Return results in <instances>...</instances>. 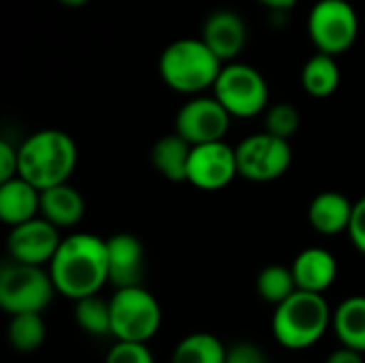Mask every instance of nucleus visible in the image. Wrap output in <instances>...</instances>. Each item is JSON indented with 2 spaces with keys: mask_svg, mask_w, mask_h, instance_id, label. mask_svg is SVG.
Listing matches in <instances>:
<instances>
[{
  "mask_svg": "<svg viewBox=\"0 0 365 363\" xmlns=\"http://www.w3.org/2000/svg\"><path fill=\"white\" fill-rule=\"evenodd\" d=\"M49 274L56 291L73 302L98 293L103 285L109 282L107 240L92 233H71L62 237L49 261Z\"/></svg>",
  "mask_w": 365,
  "mask_h": 363,
  "instance_id": "1",
  "label": "nucleus"
},
{
  "mask_svg": "<svg viewBox=\"0 0 365 363\" xmlns=\"http://www.w3.org/2000/svg\"><path fill=\"white\" fill-rule=\"evenodd\" d=\"M19 175L38 190L68 182L77 167V145L73 137L58 128H43L26 137L19 145Z\"/></svg>",
  "mask_w": 365,
  "mask_h": 363,
  "instance_id": "2",
  "label": "nucleus"
},
{
  "mask_svg": "<svg viewBox=\"0 0 365 363\" xmlns=\"http://www.w3.org/2000/svg\"><path fill=\"white\" fill-rule=\"evenodd\" d=\"M225 62L205 45L201 36L169 43L158 60V73L173 92L197 96L214 88Z\"/></svg>",
  "mask_w": 365,
  "mask_h": 363,
  "instance_id": "3",
  "label": "nucleus"
},
{
  "mask_svg": "<svg viewBox=\"0 0 365 363\" xmlns=\"http://www.w3.org/2000/svg\"><path fill=\"white\" fill-rule=\"evenodd\" d=\"M334 312L329 310L323 293H310L297 289L291 297L276 306L272 319V332L276 340L291 351H304L314 347L331 327Z\"/></svg>",
  "mask_w": 365,
  "mask_h": 363,
  "instance_id": "4",
  "label": "nucleus"
},
{
  "mask_svg": "<svg viewBox=\"0 0 365 363\" xmlns=\"http://www.w3.org/2000/svg\"><path fill=\"white\" fill-rule=\"evenodd\" d=\"M109 302H111V336L115 340L148 344L158 334L163 323L160 304L141 285L115 289Z\"/></svg>",
  "mask_w": 365,
  "mask_h": 363,
  "instance_id": "5",
  "label": "nucleus"
},
{
  "mask_svg": "<svg viewBox=\"0 0 365 363\" xmlns=\"http://www.w3.org/2000/svg\"><path fill=\"white\" fill-rule=\"evenodd\" d=\"M212 92L233 118H255L269 107V86L263 73L246 62H227Z\"/></svg>",
  "mask_w": 365,
  "mask_h": 363,
  "instance_id": "6",
  "label": "nucleus"
},
{
  "mask_svg": "<svg viewBox=\"0 0 365 363\" xmlns=\"http://www.w3.org/2000/svg\"><path fill=\"white\" fill-rule=\"evenodd\" d=\"M51 274L43 265L9 261L0 270V306L9 315L43 312L53 297Z\"/></svg>",
  "mask_w": 365,
  "mask_h": 363,
  "instance_id": "7",
  "label": "nucleus"
},
{
  "mask_svg": "<svg viewBox=\"0 0 365 363\" xmlns=\"http://www.w3.org/2000/svg\"><path fill=\"white\" fill-rule=\"evenodd\" d=\"M308 36L317 51L346 53L359 36V15L349 0H317L308 15Z\"/></svg>",
  "mask_w": 365,
  "mask_h": 363,
  "instance_id": "8",
  "label": "nucleus"
},
{
  "mask_svg": "<svg viewBox=\"0 0 365 363\" xmlns=\"http://www.w3.org/2000/svg\"><path fill=\"white\" fill-rule=\"evenodd\" d=\"M237 169L244 180L274 182L282 178L293 163V148L289 139L276 137L267 131L248 135L235 148Z\"/></svg>",
  "mask_w": 365,
  "mask_h": 363,
  "instance_id": "9",
  "label": "nucleus"
},
{
  "mask_svg": "<svg viewBox=\"0 0 365 363\" xmlns=\"http://www.w3.org/2000/svg\"><path fill=\"white\" fill-rule=\"evenodd\" d=\"M231 118L233 116L214 94H197L180 107L175 116V133L182 135L190 145L220 141L229 133Z\"/></svg>",
  "mask_w": 365,
  "mask_h": 363,
  "instance_id": "10",
  "label": "nucleus"
},
{
  "mask_svg": "<svg viewBox=\"0 0 365 363\" xmlns=\"http://www.w3.org/2000/svg\"><path fill=\"white\" fill-rule=\"evenodd\" d=\"M240 175L235 148L220 141L192 145L186 182L199 190H222Z\"/></svg>",
  "mask_w": 365,
  "mask_h": 363,
  "instance_id": "11",
  "label": "nucleus"
},
{
  "mask_svg": "<svg viewBox=\"0 0 365 363\" xmlns=\"http://www.w3.org/2000/svg\"><path fill=\"white\" fill-rule=\"evenodd\" d=\"M60 242V229L47 218L36 216L11 227V233L6 237V250L13 261L28 265H45L53 259Z\"/></svg>",
  "mask_w": 365,
  "mask_h": 363,
  "instance_id": "12",
  "label": "nucleus"
},
{
  "mask_svg": "<svg viewBox=\"0 0 365 363\" xmlns=\"http://www.w3.org/2000/svg\"><path fill=\"white\" fill-rule=\"evenodd\" d=\"M201 39L227 64L244 51L248 41V28L240 13L231 9H218L205 17Z\"/></svg>",
  "mask_w": 365,
  "mask_h": 363,
  "instance_id": "13",
  "label": "nucleus"
},
{
  "mask_svg": "<svg viewBox=\"0 0 365 363\" xmlns=\"http://www.w3.org/2000/svg\"><path fill=\"white\" fill-rule=\"evenodd\" d=\"M107 272L115 289L137 287L143 280V246L133 233H115L107 240Z\"/></svg>",
  "mask_w": 365,
  "mask_h": 363,
  "instance_id": "14",
  "label": "nucleus"
},
{
  "mask_svg": "<svg viewBox=\"0 0 365 363\" xmlns=\"http://www.w3.org/2000/svg\"><path fill=\"white\" fill-rule=\"evenodd\" d=\"M293 276L297 282V289L310 291V293H325L338 278V261L336 257L319 246L302 250L293 265Z\"/></svg>",
  "mask_w": 365,
  "mask_h": 363,
  "instance_id": "15",
  "label": "nucleus"
},
{
  "mask_svg": "<svg viewBox=\"0 0 365 363\" xmlns=\"http://www.w3.org/2000/svg\"><path fill=\"white\" fill-rule=\"evenodd\" d=\"M353 208L355 203L346 195L338 190H323L308 205V223L321 235H340L349 231Z\"/></svg>",
  "mask_w": 365,
  "mask_h": 363,
  "instance_id": "16",
  "label": "nucleus"
},
{
  "mask_svg": "<svg viewBox=\"0 0 365 363\" xmlns=\"http://www.w3.org/2000/svg\"><path fill=\"white\" fill-rule=\"evenodd\" d=\"M41 216V190L26 178L15 175L0 182V218L9 227Z\"/></svg>",
  "mask_w": 365,
  "mask_h": 363,
  "instance_id": "17",
  "label": "nucleus"
},
{
  "mask_svg": "<svg viewBox=\"0 0 365 363\" xmlns=\"http://www.w3.org/2000/svg\"><path fill=\"white\" fill-rule=\"evenodd\" d=\"M86 201L81 193L68 182L41 190V216L58 229H71L81 223Z\"/></svg>",
  "mask_w": 365,
  "mask_h": 363,
  "instance_id": "18",
  "label": "nucleus"
},
{
  "mask_svg": "<svg viewBox=\"0 0 365 363\" xmlns=\"http://www.w3.org/2000/svg\"><path fill=\"white\" fill-rule=\"evenodd\" d=\"M192 145L178 133L160 137L150 152V160L154 169L169 182H186L188 158Z\"/></svg>",
  "mask_w": 365,
  "mask_h": 363,
  "instance_id": "19",
  "label": "nucleus"
},
{
  "mask_svg": "<svg viewBox=\"0 0 365 363\" xmlns=\"http://www.w3.org/2000/svg\"><path fill=\"white\" fill-rule=\"evenodd\" d=\"M331 327L342 347L365 353V295L346 297L334 310Z\"/></svg>",
  "mask_w": 365,
  "mask_h": 363,
  "instance_id": "20",
  "label": "nucleus"
},
{
  "mask_svg": "<svg viewBox=\"0 0 365 363\" xmlns=\"http://www.w3.org/2000/svg\"><path fill=\"white\" fill-rule=\"evenodd\" d=\"M340 66L336 62V56L317 51L312 58L306 60L302 68V88L306 94L314 98H327L340 88Z\"/></svg>",
  "mask_w": 365,
  "mask_h": 363,
  "instance_id": "21",
  "label": "nucleus"
},
{
  "mask_svg": "<svg viewBox=\"0 0 365 363\" xmlns=\"http://www.w3.org/2000/svg\"><path fill=\"white\" fill-rule=\"evenodd\" d=\"M6 336H9L11 347L17 353H34L45 342L47 327H45V321H43L41 312L11 315Z\"/></svg>",
  "mask_w": 365,
  "mask_h": 363,
  "instance_id": "22",
  "label": "nucleus"
},
{
  "mask_svg": "<svg viewBox=\"0 0 365 363\" xmlns=\"http://www.w3.org/2000/svg\"><path fill=\"white\" fill-rule=\"evenodd\" d=\"M227 347L212 334H190L173 351L171 363H225Z\"/></svg>",
  "mask_w": 365,
  "mask_h": 363,
  "instance_id": "23",
  "label": "nucleus"
},
{
  "mask_svg": "<svg viewBox=\"0 0 365 363\" xmlns=\"http://www.w3.org/2000/svg\"><path fill=\"white\" fill-rule=\"evenodd\" d=\"M75 321L92 336H111V302L98 297V293L77 300Z\"/></svg>",
  "mask_w": 365,
  "mask_h": 363,
  "instance_id": "24",
  "label": "nucleus"
},
{
  "mask_svg": "<svg viewBox=\"0 0 365 363\" xmlns=\"http://www.w3.org/2000/svg\"><path fill=\"white\" fill-rule=\"evenodd\" d=\"M297 291L293 270L287 265H267L257 276V293L272 306L282 304Z\"/></svg>",
  "mask_w": 365,
  "mask_h": 363,
  "instance_id": "25",
  "label": "nucleus"
},
{
  "mask_svg": "<svg viewBox=\"0 0 365 363\" xmlns=\"http://www.w3.org/2000/svg\"><path fill=\"white\" fill-rule=\"evenodd\" d=\"M299 122L302 116L297 107L291 103H274L265 109V131L276 137L291 139L297 133Z\"/></svg>",
  "mask_w": 365,
  "mask_h": 363,
  "instance_id": "26",
  "label": "nucleus"
},
{
  "mask_svg": "<svg viewBox=\"0 0 365 363\" xmlns=\"http://www.w3.org/2000/svg\"><path fill=\"white\" fill-rule=\"evenodd\" d=\"M105 363H154V357L145 342L118 340V344H113L107 353Z\"/></svg>",
  "mask_w": 365,
  "mask_h": 363,
  "instance_id": "27",
  "label": "nucleus"
},
{
  "mask_svg": "<svg viewBox=\"0 0 365 363\" xmlns=\"http://www.w3.org/2000/svg\"><path fill=\"white\" fill-rule=\"evenodd\" d=\"M19 175V150L2 139L0 141V182H6L11 178Z\"/></svg>",
  "mask_w": 365,
  "mask_h": 363,
  "instance_id": "28",
  "label": "nucleus"
},
{
  "mask_svg": "<svg viewBox=\"0 0 365 363\" xmlns=\"http://www.w3.org/2000/svg\"><path fill=\"white\" fill-rule=\"evenodd\" d=\"M225 363H267L265 353L250 342H240L227 349V359Z\"/></svg>",
  "mask_w": 365,
  "mask_h": 363,
  "instance_id": "29",
  "label": "nucleus"
},
{
  "mask_svg": "<svg viewBox=\"0 0 365 363\" xmlns=\"http://www.w3.org/2000/svg\"><path fill=\"white\" fill-rule=\"evenodd\" d=\"M349 237L353 242V246L365 255V197H361L355 208H353V218H351V225H349Z\"/></svg>",
  "mask_w": 365,
  "mask_h": 363,
  "instance_id": "30",
  "label": "nucleus"
},
{
  "mask_svg": "<svg viewBox=\"0 0 365 363\" xmlns=\"http://www.w3.org/2000/svg\"><path fill=\"white\" fill-rule=\"evenodd\" d=\"M325 363H365L364 353L355 351V349H349V347H342L338 351H334Z\"/></svg>",
  "mask_w": 365,
  "mask_h": 363,
  "instance_id": "31",
  "label": "nucleus"
},
{
  "mask_svg": "<svg viewBox=\"0 0 365 363\" xmlns=\"http://www.w3.org/2000/svg\"><path fill=\"white\" fill-rule=\"evenodd\" d=\"M257 2H261L263 6H267V9L274 11V13H287V11H291L299 0H257Z\"/></svg>",
  "mask_w": 365,
  "mask_h": 363,
  "instance_id": "32",
  "label": "nucleus"
},
{
  "mask_svg": "<svg viewBox=\"0 0 365 363\" xmlns=\"http://www.w3.org/2000/svg\"><path fill=\"white\" fill-rule=\"evenodd\" d=\"M62 6H68V9H79V6H83V4H88L90 0H58Z\"/></svg>",
  "mask_w": 365,
  "mask_h": 363,
  "instance_id": "33",
  "label": "nucleus"
}]
</instances>
